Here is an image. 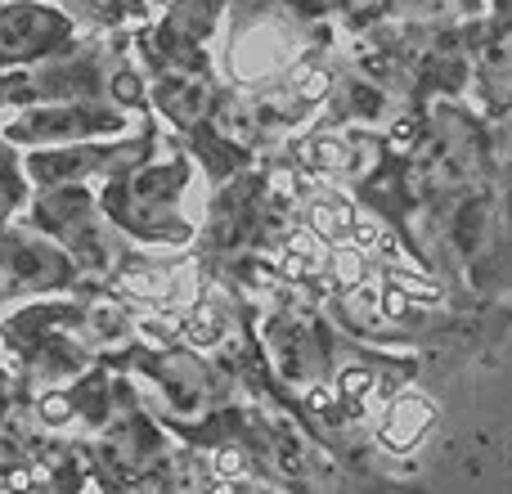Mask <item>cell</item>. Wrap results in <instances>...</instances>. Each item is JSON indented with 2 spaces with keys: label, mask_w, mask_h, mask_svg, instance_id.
<instances>
[{
  "label": "cell",
  "mask_w": 512,
  "mask_h": 494,
  "mask_svg": "<svg viewBox=\"0 0 512 494\" xmlns=\"http://www.w3.org/2000/svg\"><path fill=\"white\" fill-rule=\"evenodd\" d=\"M373 391V373L369 369H346L342 373V396L346 400H364Z\"/></svg>",
  "instance_id": "10"
},
{
  "label": "cell",
  "mask_w": 512,
  "mask_h": 494,
  "mask_svg": "<svg viewBox=\"0 0 512 494\" xmlns=\"http://www.w3.org/2000/svg\"><path fill=\"white\" fill-rule=\"evenodd\" d=\"M207 104H212V90L194 77H180V81H167V86H162V108L185 126L198 122V117L207 113Z\"/></svg>",
  "instance_id": "5"
},
{
  "label": "cell",
  "mask_w": 512,
  "mask_h": 494,
  "mask_svg": "<svg viewBox=\"0 0 512 494\" xmlns=\"http://www.w3.org/2000/svg\"><path fill=\"white\" fill-rule=\"evenodd\" d=\"M99 117H86V113H59L50 122V117H32V131L45 135V140H68V135H86L95 131Z\"/></svg>",
  "instance_id": "6"
},
{
  "label": "cell",
  "mask_w": 512,
  "mask_h": 494,
  "mask_svg": "<svg viewBox=\"0 0 512 494\" xmlns=\"http://www.w3.org/2000/svg\"><path fill=\"white\" fill-rule=\"evenodd\" d=\"M207 463H212L216 481H243V477H248V454H243V450H234V445H225V450H216Z\"/></svg>",
  "instance_id": "9"
},
{
  "label": "cell",
  "mask_w": 512,
  "mask_h": 494,
  "mask_svg": "<svg viewBox=\"0 0 512 494\" xmlns=\"http://www.w3.org/2000/svg\"><path fill=\"white\" fill-rule=\"evenodd\" d=\"M72 274V261L50 243H23L9 239V283L14 288H54Z\"/></svg>",
  "instance_id": "1"
},
{
  "label": "cell",
  "mask_w": 512,
  "mask_h": 494,
  "mask_svg": "<svg viewBox=\"0 0 512 494\" xmlns=\"http://www.w3.org/2000/svg\"><path fill=\"white\" fill-rule=\"evenodd\" d=\"M432 423H436V405H432V400L400 396V400H391L387 414H382L378 441H382V450H391V454H409L414 445H423V436L432 432Z\"/></svg>",
  "instance_id": "2"
},
{
  "label": "cell",
  "mask_w": 512,
  "mask_h": 494,
  "mask_svg": "<svg viewBox=\"0 0 512 494\" xmlns=\"http://www.w3.org/2000/svg\"><path fill=\"white\" fill-rule=\"evenodd\" d=\"M63 36V18L45 9H9L5 14V59H23L32 50H45Z\"/></svg>",
  "instance_id": "3"
},
{
  "label": "cell",
  "mask_w": 512,
  "mask_h": 494,
  "mask_svg": "<svg viewBox=\"0 0 512 494\" xmlns=\"http://www.w3.org/2000/svg\"><path fill=\"white\" fill-rule=\"evenodd\" d=\"M221 131L230 135V140H239V144H248L252 135H256V113H252V104H239V99H230V104H221Z\"/></svg>",
  "instance_id": "8"
},
{
  "label": "cell",
  "mask_w": 512,
  "mask_h": 494,
  "mask_svg": "<svg viewBox=\"0 0 512 494\" xmlns=\"http://www.w3.org/2000/svg\"><path fill=\"white\" fill-rule=\"evenodd\" d=\"M23 494H59V490L45 486V481H36V486H32V490H23Z\"/></svg>",
  "instance_id": "11"
},
{
  "label": "cell",
  "mask_w": 512,
  "mask_h": 494,
  "mask_svg": "<svg viewBox=\"0 0 512 494\" xmlns=\"http://www.w3.org/2000/svg\"><path fill=\"white\" fill-rule=\"evenodd\" d=\"M95 167V153H59V158H41L32 162V171L41 180H77L81 171Z\"/></svg>",
  "instance_id": "7"
},
{
  "label": "cell",
  "mask_w": 512,
  "mask_h": 494,
  "mask_svg": "<svg viewBox=\"0 0 512 494\" xmlns=\"http://www.w3.org/2000/svg\"><path fill=\"white\" fill-rule=\"evenodd\" d=\"M162 391H167V400L180 414H194L198 396H203V369H198V360H189V355H167V360H162Z\"/></svg>",
  "instance_id": "4"
}]
</instances>
